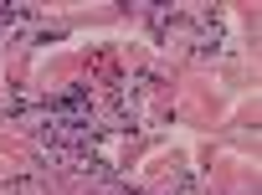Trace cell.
<instances>
[{"instance_id": "cell-1", "label": "cell", "mask_w": 262, "mask_h": 195, "mask_svg": "<svg viewBox=\"0 0 262 195\" xmlns=\"http://www.w3.org/2000/svg\"><path fill=\"white\" fill-rule=\"evenodd\" d=\"M52 108H57V118H62V123H88V93H82V88L62 93Z\"/></svg>"}, {"instance_id": "cell-2", "label": "cell", "mask_w": 262, "mask_h": 195, "mask_svg": "<svg viewBox=\"0 0 262 195\" xmlns=\"http://www.w3.org/2000/svg\"><path fill=\"white\" fill-rule=\"evenodd\" d=\"M11 195H36V185H31V180H16V185H11Z\"/></svg>"}]
</instances>
